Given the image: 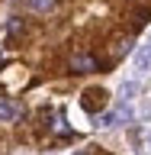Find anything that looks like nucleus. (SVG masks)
I'll use <instances>...</instances> for the list:
<instances>
[{
    "label": "nucleus",
    "mask_w": 151,
    "mask_h": 155,
    "mask_svg": "<svg viewBox=\"0 0 151 155\" xmlns=\"http://www.w3.org/2000/svg\"><path fill=\"white\" fill-rule=\"evenodd\" d=\"M129 120H132V110H129V107H119V110H113V113H103L100 116V126H103V129H109V126H119V123H129Z\"/></svg>",
    "instance_id": "obj_1"
},
{
    "label": "nucleus",
    "mask_w": 151,
    "mask_h": 155,
    "mask_svg": "<svg viewBox=\"0 0 151 155\" xmlns=\"http://www.w3.org/2000/svg\"><path fill=\"white\" fill-rule=\"evenodd\" d=\"M80 104H84V110H103V107H106V91H103V87H90Z\"/></svg>",
    "instance_id": "obj_2"
},
{
    "label": "nucleus",
    "mask_w": 151,
    "mask_h": 155,
    "mask_svg": "<svg viewBox=\"0 0 151 155\" xmlns=\"http://www.w3.org/2000/svg\"><path fill=\"white\" fill-rule=\"evenodd\" d=\"M132 142H135L138 152L148 155V152H151V126H138V129L132 133Z\"/></svg>",
    "instance_id": "obj_3"
},
{
    "label": "nucleus",
    "mask_w": 151,
    "mask_h": 155,
    "mask_svg": "<svg viewBox=\"0 0 151 155\" xmlns=\"http://www.w3.org/2000/svg\"><path fill=\"white\" fill-rule=\"evenodd\" d=\"M71 71H80V74L96 71V61H93L90 55H74V58H71Z\"/></svg>",
    "instance_id": "obj_4"
},
{
    "label": "nucleus",
    "mask_w": 151,
    "mask_h": 155,
    "mask_svg": "<svg viewBox=\"0 0 151 155\" xmlns=\"http://www.w3.org/2000/svg\"><path fill=\"white\" fill-rule=\"evenodd\" d=\"M135 65H138V71H148V68H151V36H148V42L142 45V52H138V58H135Z\"/></svg>",
    "instance_id": "obj_5"
},
{
    "label": "nucleus",
    "mask_w": 151,
    "mask_h": 155,
    "mask_svg": "<svg viewBox=\"0 0 151 155\" xmlns=\"http://www.w3.org/2000/svg\"><path fill=\"white\" fill-rule=\"evenodd\" d=\"M23 7H26V10H36V13H48V10L55 7V0H23Z\"/></svg>",
    "instance_id": "obj_6"
},
{
    "label": "nucleus",
    "mask_w": 151,
    "mask_h": 155,
    "mask_svg": "<svg viewBox=\"0 0 151 155\" xmlns=\"http://www.w3.org/2000/svg\"><path fill=\"white\" fill-rule=\"evenodd\" d=\"M129 48H132V39H116L109 52H113V58H122L125 52H129Z\"/></svg>",
    "instance_id": "obj_7"
},
{
    "label": "nucleus",
    "mask_w": 151,
    "mask_h": 155,
    "mask_svg": "<svg viewBox=\"0 0 151 155\" xmlns=\"http://www.w3.org/2000/svg\"><path fill=\"white\" fill-rule=\"evenodd\" d=\"M19 116V104H0V120H16Z\"/></svg>",
    "instance_id": "obj_8"
},
{
    "label": "nucleus",
    "mask_w": 151,
    "mask_h": 155,
    "mask_svg": "<svg viewBox=\"0 0 151 155\" xmlns=\"http://www.w3.org/2000/svg\"><path fill=\"white\" fill-rule=\"evenodd\" d=\"M135 91H138V84H135V81L122 84V91H119V97H122V104H125V100H132V97H135Z\"/></svg>",
    "instance_id": "obj_9"
},
{
    "label": "nucleus",
    "mask_w": 151,
    "mask_h": 155,
    "mask_svg": "<svg viewBox=\"0 0 151 155\" xmlns=\"http://www.w3.org/2000/svg\"><path fill=\"white\" fill-rule=\"evenodd\" d=\"M55 133H64V116L55 113Z\"/></svg>",
    "instance_id": "obj_10"
},
{
    "label": "nucleus",
    "mask_w": 151,
    "mask_h": 155,
    "mask_svg": "<svg viewBox=\"0 0 151 155\" xmlns=\"http://www.w3.org/2000/svg\"><path fill=\"white\" fill-rule=\"evenodd\" d=\"M145 16H148V10H138V13H135V26H142Z\"/></svg>",
    "instance_id": "obj_11"
}]
</instances>
